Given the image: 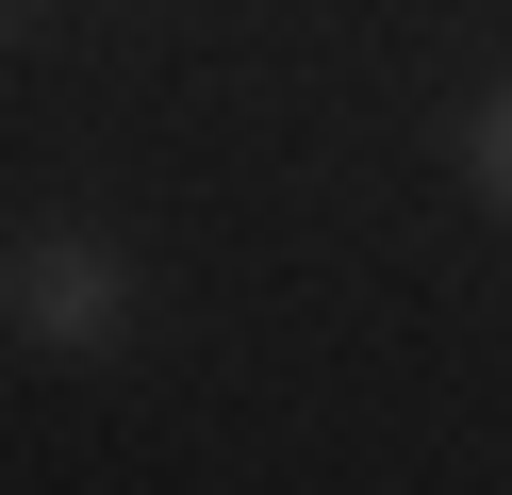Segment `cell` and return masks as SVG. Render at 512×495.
<instances>
[{
  "label": "cell",
  "mask_w": 512,
  "mask_h": 495,
  "mask_svg": "<svg viewBox=\"0 0 512 495\" xmlns=\"http://www.w3.org/2000/svg\"><path fill=\"white\" fill-rule=\"evenodd\" d=\"M0 314L34 330V347H116L133 330V264L100 248V231H17V264H0Z\"/></svg>",
  "instance_id": "6da1fadb"
},
{
  "label": "cell",
  "mask_w": 512,
  "mask_h": 495,
  "mask_svg": "<svg viewBox=\"0 0 512 495\" xmlns=\"http://www.w3.org/2000/svg\"><path fill=\"white\" fill-rule=\"evenodd\" d=\"M463 182H479V198H496V215H512V83H496V99H479V116H463Z\"/></svg>",
  "instance_id": "7a4b0ae2"
}]
</instances>
